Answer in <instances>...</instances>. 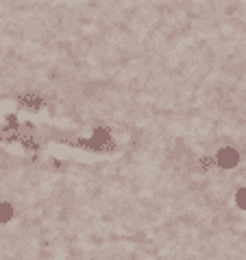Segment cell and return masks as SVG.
<instances>
[{"label":"cell","instance_id":"3","mask_svg":"<svg viewBox=\"0 0 246 260\" xmlns=\"http://www.w3.org/2000/svg\"><path fill=\"white\" fill-rule=\"evenodd\" d=\"M237 201H240V208H246V190L237 192Z\"/></svg>","mask_w":246,"mask_h":260},{"label":"cell","instance_id":"1","mask_svg":"<svg viewBox=\"0 0 246 260\" xmlns=\"http://www.w3.org/2000/svg\"><path fill=\"white\" fill-rule=\"evenodd\" d=\"M237 162H240V153L231 147L220 149L218 153L212 157V164H218V166H222V169H233Z\"/></svg>","mask_w":246,"mask_h":260},{"label":"cell","instance_id":"2","mask_svg":"<svg viewBox=\"0 0 246 260\" xmlns=\"http://www.w3.org/2000/svg\"><path fill=\"white\" fill-rule=\"evenodd\" d=\"M11 214H13V208H11L9 204H0V223L9 221Z\"/></svg>","mask_w":246,"mask_h":260}]
</instances>
